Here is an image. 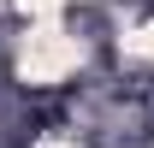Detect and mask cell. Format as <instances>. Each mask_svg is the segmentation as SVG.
I'll return each mask as SVG.
<instances>
[{"label":"cell","instance_id":"2","mask_svg":"<svg viewBox=\"0 0 154 148\" xmlns=\"http://www.w3.org/2000/svg\"><path fill=\"white\" fill-rule=\"evenodd\" d=\"M42 148H59V142H42Z\"/></svg>","mask_w":154,"mask_h":148},{"label":"cell","instance_id":"1","mask_svg":"<svg viewBox=\"0 0 154 148\" xmlns=\"http://www.w3.org/2000/svg\"><path fill=\"white\" fill-rule=\"evenodd\" d=\"M83 59V48L77 42H65L59 30H42V36H30V48H24V77H36V83H54V77H65Z\"/></svg>","mask_w":154,"mask_h":148}]
</instances>
